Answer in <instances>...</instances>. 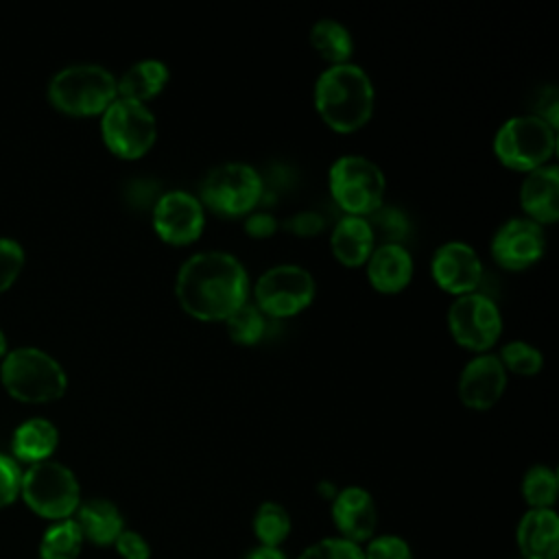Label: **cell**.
I'll return each instance as SVG.
<instances>
[{
    "label": "cell",
    "mask_w": 559,
    "mask_h": 559,
    "mask_svg": "<svg viewBox=\"0 0 559 559\" xmlns=\"http://www.w3.org/2000/svg\"><path fill=\"white\" fill-rule=\"evenodd\" d=\"M249 275L229 251L207 249L183 260L175 277L179 306L199 321H225L247 301Z\"/></svg>",
    "instance_id": "obj_1"
},
{
    "label": "cell",
    "mask_w": 559,
    "mask_h": 559,
    "mask_svg": "<svg viewBox=\"0 0 559 559\" xmlns=\"http://www.w3.org/2000/svg\"><path fill=\"white\" fill-rule=\"evenodd\" d=\"M373 103L376 92L369 74L352 61L328 66L317 76L314 109L338 133L365 127L373 114Z\"/></svg>",
    "instance_id": "obj_2"
},
{
    "label": "cell",
    "mask_w": 559,
    "mask_h": 559,
    "mask_svg": "<svg viewBox=\"0 0 559 559\" xmlns=\"http://www.w3.org/2000/svg\"><path fill=\"white\" fill-rule=\"evenodd\" d=\"M7 393L20 402L46 404L59 400L68 389V376L57 358L39 347L7 352L0 367Z\"/></svg>",
    "instance_id": "obj_3"
},
{
    "label": "cell",
    "mask_w": 559,
    "mask_h": 559,
    "mask_svg": "<svg viewBox=\"0 0 559 559\" xmlns=\"http://www.w3.org/2000/svg\"><path fill=\"white\" fill-rule=\"evenodd\" d=\"M116 98V76L98 63L66 66L48 83V100L72 116L103 114Z\"/></svg>",
    "instance_id": "obj_4"
},
{
    "label": "cell",
    "mask_w": 559,
    "mask_h": 559,
    "mask_svg": "<svg viewBox=\"0 0 559 559\" xmlns=\"http://www.w3.org/2000/svg\"><path fill=\"white\" fill-rule=\"evenodd\" d=\"M557 129L539 114H520L507 118L493 135L496 157L511 170L531 173L552 157Z\"/></svg>",
    "instance_id": "obj_5"
},
{
    "label": "cell",
    "mask_w": 559,
    "mask_h": 559,
    "mask_svg": "<svg viewBox=\"0 0 559 559\" xmlns=\"http://www.w3.org/2000/svg\"><path fill=\"white\" fill-rule=\"evenodd\" d=\"M334 203L349 216H369L384 201L386 179L382 168L365 155H341L328 173Z\"/></svg>",
    "instance_id": "obj_6"
},
{
    "label": "cell",
    "mask_w": 559,
    "mask_h": 559,
    "mask_svg": "<svg viewBox=\"0 0 559 559\" xmlns=\"http://www.w3.org/2000/svg\"><path fill=\"white\" fill-rule=\"evenodd\" d=\"M24 502L41 518L68 520L81 504V487L70 467L59 461L33 463L20 483Z\"/></svg>",
    "instance_id": "obj_7"
},
{
    "label": "cell",
    "mask_w": 559,
    "mask_h": 559,
    "mask_svg": "<svg viewBox=\"0 0 559 559\" xmlns=\"http://www.w3.org/2000/svg\"><path fill=\"white\" fill-rule=\"evenodd\" d=\"M262 188V175L251 164L223 162L203 177L199 201L221 216H242L260 203Z\"/></svg>",
    "instance_id": "obj_8"
},
{
    "label": "cell",
    "mask_w": 559,
    "mask_h": 559,
    "mask_svg": "<svg viewBox=\"0 0 559 559\" xmlns=\"http://www.w3.org/2000/svg\"><path fill=\"white\" fill-rule=\"evenodd\" d=\"M100 135L114 155L138 159L155 144L157 120L144 103L116 98L100 114Z\"/></svg>",
    "instance_id": "obj_9"
},
{
    "label": "cell",
    "mask_w": 559,
    "mask_h": 559,
    "mask_svg": "<svg viewBox=\"0 0 559 559\" xmlns=\"http://www.w3.org/2000/svg\"><path fill=\"white\" fill-rule=\"evenodd\" d=\"M314 293L317 284L308 269L299 264H275L258 277L253 286V304L264 314L284 319L308 308Z\"/></svg>",
    "instance_id": "obj_10"
},
{
    "label": "cell",
    "mask_w": 559,
    "mask_h": 559,
    "mask_svg": "<svg viewBox=\"0 0 559 559\" xmlns=\"http://www.w3.org/2000/svg\"><path fill=\"white\" fill-rule=\"evenodd\" d=\"M448 330L459 345L478 354L487 352L502 332L500 308L489 295L478 290L459 295L448 306Z\"/></svg>",
    "instance_id": "obj_11"
},
{
    "label": "cell",
    "mask_w": 559,
    "mask_h": 559,
    "mask_svg": "<svg viewBox=\"0 0 559 559\" xmlns=\"http://www.w3.org/2000/svg\"><path fill=\"white\" fill-rule=\"evenodd\" d=\"M155 234L168 245L194 242L205 225V207L188 190H168L157 197L151 212Z\"/></svg>",
    "instance_id": "obj_12"
},
{
    "label": "cell",
    "mask_w": 559,
    "mask_h": 559,
    "mask_svg": "<svg viewBox=\"0 0 559 559\" xmlns=\"http://www.w3.org/2000/svg\"><path fill=\"white\" fill-rule=\"evenodd\" d=\"M489 249L502 269L522 271L544 255L546 234L539 223L526 216H513L493 231Z\"/></svg>",
    "instance_id": "obj_13"
},
{
    "label": "cell",
    "mask_w": 559,
    "mask_h": 559,
    "mask_svg": "<svg viewBox=\"0 0 559 559\" xmlns=\"http://www.w3.org/2000/svg\"><path fill=\"white\" fill-rule=\"evenodd\" d=\"M432 280L450 295L474 293L483 280V262L476 249L463 240L439 245L430 260Z\"/></svg>",
    "instance_id": "obj_14"
},
{
    "label": "cell",
    "mask_w": 559,
    "mask_h": 559,
    "mask_svg": "<svg viewBox=\"0 0 559 559\" xmlns=\"http://www.w3.org/2000/svg\"><path fill=\"white\" fill-rule=\"evenodd\" d=\"M507 389V369L496 354L480 352L465 362L459 376V397L469 408H491Z\"/></svg>",
    "instance_id": "obj_15"
},
{
    "label": "cell",
    "mask_w": 559,
    "mask_h": 559,
    "mask_svg": "<svg viewBox=\"0 0 559 559\" xmlns=\"http://www.w3.org/2000/svg\"><path fill=\"white\" fill-rule=\"evenodd\" d=\"M332 522L338 537H345L354 544L369 542L378 526V509L373 496L358 485L345 487L332 498Z\"/></svg>",
    "instance_id": "obj_16"
},
{
    "label": "cell",
    "mask_w": 559,
    "mask_h": 559,
    "mask_svg": "<svg viewBox=\"0 0 559 559\" xmlns=\"http://www.w3.org/2000/svg\"><path fill=\"white\" fill-rule=\"evenodd\" d=\"M520 205L524 216L539 225L559 218V168L555 164H544L526 173L520 186Z\"/></svg>",
    "instance_id": "obj_17"
},
{
    "label": "cell",
    "mask_w": 559,
    "mask_h": 559,
    "mask_svg": "<svg viewBox=\"0 0 559 559\" xmlns=\"http://www.w3.org/2000/svg\"><path fill=\"white\" fill-rule=\"evenodd\" d=\"M522 559H559V515L555 509H528L515 528Z\"/></svg>",
    "instance_id": "obj_18"
},
{
    "label": "cell",
    "mask_w": 559,
    "mask_h": 559,
    "mask_svg": "<svg viewBox=\"0 0 559 559\" xmlns=\"http://www.w3.org/2000/svg\"><path fill=\"white\" fill-rule=\"evenodd\" d=\"M365 264L369 284L380 293H400L413 277V255L402 242L376 245Z\"/></svg>",
    "instance_id": "obj_19"
},
{
    "label": "cell",
    "mask_w": 559,
    "mask_h": 559,
    "mask_svg": "<svg viewBox=\"0 0 559 559\" xmlns=\"http://www.w3.org/2000/svg\"><path fill=\"white\" fill-rule=\"evenodd\" d=\"M376 247V236L365 216H349L336 221L330 234V249L343 266H362Z\"/></svg>",
    "instance_id": "obj_20"
},
{
    "label": "cell",
    "mask_w": 559,
    "mask_h": 559,
    "mask_svg": "<svg viewBox=\"0 0 559 559\" xmlns=\"http://www.w3.org/2000/svg\"><path fill=\"white\" fill-rule=\"evenodd\" d=\"M83 539H90L96 546H109L124 528V520L118 507L105 498H92L81 502L76 509V520Z\"/></svg>",
    "instance_id": "obj_21"
},
{
    "label": "cell",
    "mask_w": 559,
    "mask_h": 559,
    "mask_svg": "<svg viewBox=\"0 0 559 559\" xmlns=\"http://www.w3.org/2000/svg\"><path fill=\"white\" fill-rule=\"evenodd\" d=\"M170 70L159 59H140L131 63L120 79H116L118 98L146 103L155 98L168 83Z\"/></svg>",
    "instance_id": "obj_22"
},
{
    "label": "cell",
    "mask_w": 559,
    "mask_h": 559,
    "mask_svg": "<svg viewBox=\"0 0 559 559\" xmlns=\"http://www.w3.org/2000/svg\"><path fill=\"white\" fill-rule=\"evenodd\" d=\"M57 443H59L57 426L44 417H31L13 430L11 450L15 459L33 465V463L46 461L55 452Z\"/></svg>",
    "instance_id": "obj_23"
},
{
    "label": "cell",
    "mask_w": 559,
    "mask_h": 559,
    "mask_svg": "<svg viewBox=\"0 0 559 559\" xmlns=\"http://www.w3.org/2000/svg\"><path fill=\"white\" fill-rule=\"evenodd\" d=\"M310 46L330 61V66L347 63L354 52V37L349 28L332 17H321L310 26Z\"/></svg>",
    "instance_id": "obj_24"
},
{
    "label": "cell",
    "mask_w": 559,
    "mask_h": 559,
    "mask_svg": "<svg viewBox=\"0 0 559 559\" xmlns=\"http://www.w3.org/2000/svg\"><path fill=\"white\" fill-rule=\"evenodd\" d=\"M293 522L290 515L286 511V507H282L280 502L266 500L255 509L253 515V533L260 546H271V548H280L284 544V539L290 535Z\"/></svg>",
    "instance_id": "obj_25"
},
{
    "label": "cell",
    "mask_w": 559,
    "mask_h": 559,
    "mask_svg": "<svg viewBox=\"0 0 559 559\" xmlns=\"http://www.w3.org/2000/svg\"><path fill=\"white\" fill-rule=\"evenodd\" d=\"M83 546L79 524L68 518L55 522L39 542V559H76Z\"/></svg>",
    "instance_id": "obj_26"
},
{
    "label": "cell",
    "mask_w": 559,
    "mask_h": 559,
    "mask_svg": "<svg viewBox=\"0 0 559 559\" xmlns=\"http://www.w3.org/2000/svg\"><path fill=\"white\" fill-rule=\"evenodd\" d=\"M557 472L544 463L531 465L522 478V496L528 509H552L557 500Z\"/></svg>",
    "instance_id": "obj_27"
},
{
    "label": "cell",
    "mask_w": 559,
    "mask_h": 559,
    "mask_svg": "<svg viewBox=\"0 0 559 559\" xmlns=\"http://www.w3.org/2000/svg\"><path fill=\"white\" fill-rule=\"evenodd\" d=\"M225 325L231 341L240 345H253L264 336L266 314L253 301L247 299L225 319Z\"/></svg>",
    "instance_id": "obj_28"
},
{
    "label": "cell",
    "mask_w": 559,
    "mask_h": 559,
    "mask_svg": "<svg viewBox=\"0 0 559 559\" xmlns=\"http://www.w3.org/2000/svg\"><path fill=\"white\" fill-rule=\"evenodd\" d=\"M498 360L507 371L522 373V376H533L544 367V356L542 352L528 343V341H509L500 347V354H496Z\"/></svg>",
    "instance_id": "obj_29"
},
{
    "label": "cell",
    "mask_w": 559,
    "mask_h": 559,
    "mask_svg": "<svg viewBox=\"0 0 559 559\" xmlns=\"http://www.w3.org/2000/svg\"><path fill=\"white\" fill-rule=\"evenodd\" d=\"M367 221L373 229V236L384 238V242H402L411 229L406 214L400 207L391 205H380L367 216Z\"/></svg>",
    "instance_id": "obj_30"
},
{
    "label": "cell",
    "mask_w": 559,
    "mask_h": 559,
    "mask_svg": "<svg viewBox=\"0 0 559 559\" xmlns=\"http://www.w3.org/2000/svg\"><path fill=\"white\" fill-rule=\"evenodd\" d=\"M297 559H365V552L345 537H325L304 548Z\"/></svg>",
    "instance_id": "obj_31"
},
{
    "label": "cell",
    "mask_w": 559,
    "mask_h": 559,
    "mask_svg": "<svg viewBox=\"0 0 559 559\" xmlns=\"http://www.w3.org/2000/svg\"><path fill=\"white\" fill-rule=\"evenodd\" d=\"M365 559H413L411 546L406 539L397 535H373L367 542V548H362Z\"/></svg>",
    "instance_id": "obj_32"
},
{
    "label": "cell",
    "mask_w": 559,
    "mask_h": 559,
    "mask_svg": "<svg viewBox=\"0 0 559 559\" xmlns=\"http://www.w3.org/2000/svg\"><path fill=\"white\" fill-rule=\"evenodd\" d=\"M24 266V249L13 238H0V293L7 290Z\"/></svg>",
    "instance_id": "obj_33"
},
{
    "label": "cell",
    "mask_w": 559,
    "mask_h": 559,
    "mask_svg": "<svg viewBox=\"0 0 559 559\" xmlns=\"http://www.w3.org/2000/svg\"><path fill=\"white\" fill-rule=\"evenodd\" d=\"M22 472L11 456L0 454V509L11 504L20 496Z\"/></svg>",
    "instance_id": "obj_34"
},
{
    "label": "cell",
    "mask_w": 559,
    "mask_h": 559,
    "mask_svg": "<svg viewBox=\"0 0 559 559\" xmlns=\"http://www.w3.org/2000/svg\"><path fill=\"white\" fill-rule=\"evenodd\" d=\"M114 546L122 559H151V546L138 531L122 528V533L116 537Z\"/></svg>",
    "instance_id": "obj_35"
},
{
    "label": "cell",
    "mask_w": 559,
    "mask_h": 559,
    "mask_svg": "<svg viewBox=\"0 0 559 559\" xmlns=\"http://www.w3.org/2000/svg\"><path fill=\"white\" fill-rule=\"evenodd\" d=\"M323 227H325V221L314 210L297 212L284 221V229H288L290 234H297V236H312V234H319Z\"/></svg>",
    "instance_id": "obj_36"
},
{
    "label": "cell",
    "mask_w": 559,
    "mask_h": 559,
    "mask_svg": "<svg viewBox=\"0 0 559 559\" xmlns=\"http://www.w3.org/2000/svg\"><path fill=\"white\" fill-rule=\"evenodd\" d=\"M275 229H277V218L271 212L255 210V212H249L245 218V231L253 238H266Z\"/></svg>",
    "instance_id": "obj_37"
},
{
    "label": "cell",
    "mask_w": 559,
    "mask_h": 559,
    "mask_svg": "<svg viewBox=\"0 0 559 559\" xmlns=\"http://www.w3.org/2000/svg\"><path fill=\"white\" fill-rule=\"evenodd\" d=\"M242 559H286V555L280 548H271V546H260L258 544Z\"/></svg>",
    "instance_id": "obj_38"
},
{
    "label": "cell",
    "mask_w": 559,
    "mask_h": 559,
    "mask_svg": "<svg viewBox=\"0 0 559 559\" xmlns=\"http://www.w3.org/2000/svg\"><path fill=\"white\" fill-rule=\"evenodd\" d=\"M7 352H9V349H7V338H4V332L0 330V358H4Z\"/></svg>",
    "instance_id": "obj_39"
}]
</instances>
